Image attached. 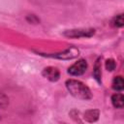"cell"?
<instances>
[{
	"label": "cell",
	"instance_id": "cell-1",
	"mask_svg": "<svg viewBox=\"0 0 124 124\" xmlns=\"http://www.w3.org/2000/svg\"><path fill=\"white\" fill-rule=\"evenodd\" d=\"M65 84L68 91L74 97L80 100H89L92 98V93L90 89L81 81L77 79H68Z\"/></svg>",
	"mask_w": 124,
	"mask_h": 124
},
{
	"label": "cell",
	"instance_id": "cell-2",
	"mask_svg": "<svg viewBox=\"0 0 124 124\" xmlns=\"http://www.w3.org/2000/svg\"><path fill=\"white\" fill-rule=\"evenodd\" d=\"M95 33V29L92 28H78V29H72L66 30L64 35L69 38H83V37H91Z\"/></svg>",
	"mask_w": 124,
	"mask_h": 124
},
{
	"label": "cell",
	"instance_id": "cell-3",
	"mask_svg": "<svg viewBox=\"0 0 124 124\" xmlns=\"http://www.w3.org/2000/svg\"><path fill=\"white\" fill-rule=\"evenodd\" d=\"M87 69V62L84 59H79L78 62L74 63L69 69L68 73L72 76H80L85 73Z\"/></svg>",
	"mask_w": 124,
	"mask_h": 124
},
{
	"label": "cell",
	"instance_id": "cell-4",
	"mask_svg": "<svg viewBox=\"0 0 124 124\" xmlns=\"http://www.w3.org/2000/svg\"><path fill=\"white\" fill-rule=\"evenodd\" d=\"M46 55L48 57H54V58H58V59H73L78 55V49H77L76 47H70V48L65 49L62 52L46 54Z\"/></svg>",
	"mask_w": 124,
	"mask_h": 124
},
{
	"label": "cell",
	"instance_id": "cell-5",
	"mask_svg": "<svg viewBox=\"0 0 124 124\" xmlns=\"http://www.w3.org/2000/svg\"><path fill=\"white\" fill-rule=\"evenodd\" d=\"M42 75H43L44 78H47L50 81H57L59 79V78H60V72H59V70L57 68L51 67V66L45 68L43 70V72H42Z\"/></svg>",
	"mask_w": 124,
	"mask_h": 124
},
{
	"label": "cell",
	"instance_id": "cell-6",
	"mask_svg": "<svg viewBox=\"0 0 124 124\" xmlns=\"http://www.w3.org/2000/svg\"><path fill=\"white\" fill-rule=\"evenodd\" d=\"M99 116H100V111L98 109L93 108V109H88L84 112L83 119L88 123H94L99 119Z\"/></svg>",
	"mask_w": 124,
	"mask_h": 124
},
{
	"label": "cell",
	"instance_id": "cell-7",
	"mask_svg": "<svg viewBox=\"0 0 124 124\" xmlns=\"http://www.w3.org/2000/svg\"><path fill=\"white\" fill-rule=\"evenodd\" d=\"M111 103L114 108H122L124 105V98L121 93H115L111 96Z\"/></svg>",
	"mask_w": 124,
	"mask_h": 124
},
{
	"label": "cell",
	"instance_id": "cell-8",
	"mask_svg": "<svg viewBox=\"0 0 124 124\" xmlns=\"http://www.w3.org/2000/svg\"><path fill=\"white\" fill-rule=\"evenodd\" d=\"M101 60L102 58L99 57L96 62H95V65H94V70H93V76L95 78V79L101 83V77H102V71H101V68H102V65H101Z\"/></svg>",
	"mask_w": 124,
	"mask_h": 124
},
{
	"label": "cell",
	"instance_id": "cell-9",
	"mask_svg": "<svg viewBox=\"0 0 124 124\" xmlns=\"http://www.w3.org/2000/svg\"><path fill=\"white\" fill-rule=\"evenodd\" d=\"M112 88L114 90H122L124 88V81L121 76H117L112 80Z\"/></svg>",
	"mask_w": 124,
	"mask_h": 124
},
{
	"label": "cell",
	"instance_id": "cell-10",
	"mask_svg": "<svg viewBox=\"0 0 124 124\" xmlns=\"http://www.w3.org/2000/svg\"><path fill=\"white\" fill-rule=\"evenodd\" d=\"M9 105V98L2 92H0V108H6Z\"/></svg>",
	"mask_w": 124,
	"mask_h": 124
},
{
	"label": "cell",
	"instance_id": "cell-11",
	"mask_svg": "<svg viewBox=\"0 0 124 124\" xmlns=\"http://www.w3.org/2000/svg\"><path fill=\"white\" fill-rule=\"evenodd\" d=\"M112 23H113V25H114V26H116V27H122V26H123V24H124L123 15L121 14V15L116 16L113 18Z\"/></svg>",
	"mask_w": 124,
	"mask_h": 124
},
{
	"label": "cell",
	"instance_id": "cell-12",
	"mask_svg": "<svg viewBox=\"0 0 124 124\" xmlns=\"http://www.w3.org/2000/svg\"><path fill=\"white\" fill-rule=\"evenodd\" d=\"M115 67H116V64H115V61L113 59L110 58V59H108L106 61V69L108 71L111 72V71H113L115 69Z\"/></svg>",
	"mask_w": 124,
	"mask_h": 124
}]
</instances>
